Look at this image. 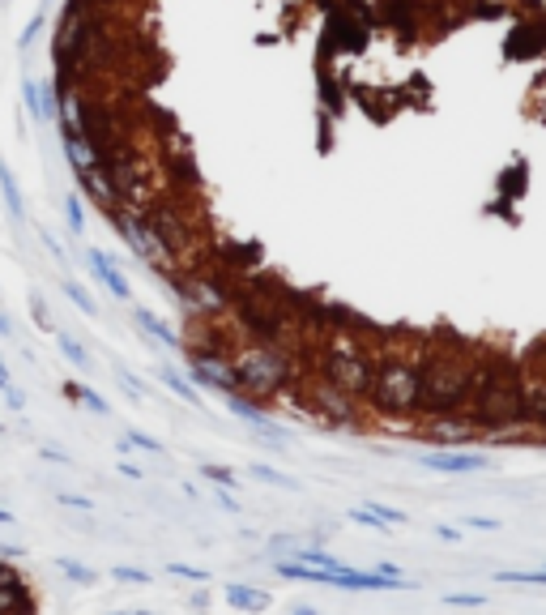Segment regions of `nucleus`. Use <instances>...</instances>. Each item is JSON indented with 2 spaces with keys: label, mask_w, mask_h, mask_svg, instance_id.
<instances>
[{
  "label": "nucleus",
  "mask_w": 546,
  "mask_h": 615,
  "mask_svg": "<svg viewBox=\"0 0 546 615\" xmlns=\"http://www.w3.org/2000/svg\"><path fill=\"white\" fill-rule=\"evenodd\" d=\"M418 376V394H414V419L427 415H444V410H465L474 394V355L461 351H418L410 359Z\"/></svg>",
  "instance_id": "obj_1"
},
{
  "label": "nucleus",
  "mask_w": 546,
  "mask_h": 615,
  "mask_svg": "<svg viewBox=\"0 0 546 615\" xmlns=\"http://www.w3.org/2000/svg\"><path fill=\"white\" fill-rule=\"evenodd\" d=\"M414 394H418V376H414L410 359L380 351L375 376L367 389V415H414Z\"/></svg>",
  "instance_id": "obj_2"
},
{
  "label": "nucleus",
  "mask_w": 546,
  "mask_h": 615,
  "mask_svg": "<svg viewBox=\"0 0 546 615\" xmlns=\"http://www.w3.org/2000/svg\"><path fill=\"white\" fill-rule=\"evenodd\" d=\"M414 436H422V440H431V444H474V440H482L478 436V427H474V419L465 415V410H444V415H427V419H418V432Z\"/></svg>",
  "instance_id": "obj_3"
},
{
  "label": "nucleus",
  "mask_w": 546,
  "mask_h": 615,
  "mask_svg": "<svg viewBox=\"0 0 546 615\" xmlns=\"http://www.w3.org/2000/svg\"><path fill=\"white\" fill-rule=\"evenodd\" d=\"M209 252H213V269H222L231 278L260 269V244H239V240H222V235H218Z\"/></svg>",
  "instance_id": "obj_4"
},
{
  "label": "nucleus",
  "mask_w": 546,
  "mask_h": 615,
  "mask_svg": "<svg viewBox=\"0 0 546 615\" xmlns=\"http://www.w3.org/2000/svg\"><path fill=\"white\" fill-rule=\"evenodd\" d=\"M418 466L435 470V474H478V470H491V458L486 453H461L453 444V449H440V453H422Z\"/></svg>",
  "instance_id": "obj_5"
},
{
  "label": "nucleus",
  "mask_w": 546,
  "mask_h": 615,
  "mask_svg": "<svg viewBox=\"0 0 546 615\" xmlns=\"http://www.w3.org/2000/svg\"><path fill=\"white\" fill-rule=\"evenodd\" d=\"M86 261L94 265V273L102 278V287H107V291H112L116 299H128V295H133V287H128V278L120 273V265H116V257H107V252H98V248H90V252H86Z\"/></svg>",
  "instance_id": "obj_6"
},
{
  "label": "nucleus",
  "mask_w": 546,
  "mask_h": 615,
  "mask_svg": "<svg viewBox=\"0 0 546 615\" xmlns=\"http://www.w3.org/2000/svg\"><path fill=\"white\" fill-rule=\"evenodd\" d=\"M133 321L149 333V338H158L162 347H175V351H180V333H175L167 321H158V316H154V312H145V308H133Z\"/></svg>",
  "instance_id": "obj_7"
},
{
  "label": "nucleus",
  "mask_w": 546,
  "mask_h": 615,
  "mask_svg": "<svg viewBox=\"0 0 546 615\" xmlns=\"http://www.w3.org/2000/svg\"><path fill=\"white\" fill-rule=\"evenodd\" d=\"M227 602L239 611H260V607H269V594H260L252 585H227Z\"/></svg>",
  "instance_id": "obj_8"
},
{
  "label": "nucleus",
  "mask_w": 546,
  "mask_h": 615,
  "mask_svg": "<svg viewBox=\"0 0 546 615\" xmlns=\"http://www.w3.org/2000/svg\"><path fill=\"white\" fill-rule=\"evenodd\" d=\"M65 394H69V398H77V402H86V406H90L94 415H112V406H107V398H98L90 384H77V380H69V384H65Z\"/></svg>",
  "instance_id": "obj_9"
},
{
  "label": "nucleus",
  "mask_w": 546,
  "mask_h": 615,
  "mask_svg": "<svg viewBox=\"0 0 546 615\" xmlns=\"http://www.w3.org/2000/svg\"><path fill=\"white\" fill-rule=\"evenodd\" d=\"M158 376L167 380V389H171L175 398H184V402H192V406H197V389H192L188 380H180V372H175V368H167V363H158Z\"/></svg>",
  "instance_id": "obj_10"
},
{
  "label": "nucleus",
  "mask_w": 546,
  "mask_h": 615,
  "mask_svg": "<svg viewBox=\"0 0 546 615\" xmlns=\"http://www.w3.org/2000/svg\"><path fill=\"white\" fill-rule=\"evenodd\" d=\"M60 287H65V295H69V299H73V304H77V308H81L86 316H94V312H98V304H94V295H90L86 287H77V283H73V278H60Z\"/></svg>",
  "instance_id": "obj_11"
},
{
  "label": "nucleus",
  "mask_w": 546,
  "mask_h": 615,
  "mask_svg": "<svg viewBox=\"0 0 546 615\" xmlns=\"http://www.w3.org/2000/svg\"><path fill=\"white\" fill-rule=\"evenodd\" d=\"M320 94H324V107H342V98H346V82H342L338 73H324Z\"/></svg>",
  "instance_id": "obj_12"
},
{
  "label": "nucleus",
  "mask_w": 546,
  "mask_h": 615,
  "mask_svg": "<svg viewBox=\"0 0 546 615\" xmlns=\"http://www.w3.org/2000/svg\"><path fill=\"white\" fill-rule=\"evenodd\" d=\"M60 351H65V359H69L73 368H81V372H90V368H94L90 351H86V347H77L73 338H65V333H60Z\"/></svg>",
  "instance_id": "obj_13"
},
{
  "label": "nucleus",
  "mask_w": 546,
  "mask_h": 615,
  "mask_svg": "<svg viewBox=\"0 0 546 615\" xmlns=\"http://www.w3.org/2000/svg\"><path fill=\"white\" fill-rule=\"evenodd\" d=\"M56 569H60L69 581H77V585H94V581H98V573L86 569V564H77V560H56Z\"/></svg>",
  "instance_id": "obj_14"
},
{
  "label": "nucleus",
  "mask_w": 546,
  "mask_h": 615,
  "mask_svg": "<svg viewBox=\"0 0 546 615\" xmlns=\"http://www.w3.org/2000/svg\"><path fill=\"white\" fill-rule=\"evenodd\" d=\"M0 188H5V201H9V209L22 218L26 214V201H22V193H18V184H13V176L5 171V162H0Z\"/></svg>",
  "instance_id": "obj_15"
},
{
  "label": "nucleus",
  "mask_w": 546,
  "mask_h": 615,
  "mask_svg": "<svg viewBox=\"0 0 546 615\" xmlns=\"http://www.w3.org/2000/svg\"><path fill=\"white\" fill-rule=\"evenodd\" d=\"M495 581H508V585H546V569H538V573H517V569H508V573H495Z\"/></svg>",
  "instance_id": "obj_16"
},
{
  "label": "nucleus",
  "mask_w": 546,
  "mask_h": 615,
  "mask_svg": "<svg viewBox=\"0 0 546 615\" xmlns=\"http://www.w3.org/2000/svg\"><path fill=\"white\" fill-rule=\"evenodd\" d=\"M201 474H205V479H213L218 487H227V491H231V487H239V479H235V470H231V466H201Z\"/></svg>",
  "instance_id": "obj_17"
},
{
  "label": "nucleus",
  "mask_w": 546,
  "mask_h": 615,
  "mask_svg": "<svg viewBox=\"0 0 546 615\" xmlns=\"http://www.w3.org/2000/svg\"><path fill=\"white\" fill-rule=\"evenodd\" d=\"M252 479H265V483H273V487H299L291 474H282V470H273V466H252Z\"/></svg>",
  "instance_id": "obj_18"
},
{
  "label": "nucleus",
  "mask_w": 546,
  "mask_h": 615,
  "mask_svg": "<svg viewBox=\"0 0 546 615\" xmlns=\"http://www.w3.org/2000/svg\"><path fill=\"white\" fill-rule=\"evenodd\" d=\"M252 427H256V432H260L265 440H273V444H282V440H291V432H286V427H278V423H269V415H260V419H256Z\"/></svg>",
  "instance_id": "obj_19"
},
{
  "label": "nucleus",
  "mask_w": 546,
  "mask_h": 615,
  "mask_svg": "<svg viewBox=\"0 0 546 615\" xmlns=\"http://www.w3.org/2000/svg\"><path fill=\"white\" fill-rule=\"evenodd\" d=\"M30 308H34V325H39L43 333H56V329H51V316H47V304H43L39 291H30Z\"/></svg>",
  "instance_id": "obj_20"
},
{
  "label": "nucleus",
  "mask_w": 546,
  "mask_h": 615,
  "mask_svg": "<svg viewBox=\"0 0 546 615\" xmlns=\"http://www.w3.org/2000/svg\"><path fill=\"white\" fill-rule=\"evenodd\" d=\"M363 509H371V513H375L380 522H385V526H401V522H406V513H401V509H389V505H375V500H371V505H363Z\"/></svg>",
  "instance_id": "obj_21"
},
{
  "label": "nucleus",
  "mask_w": 546,
  "mask_h": 615,
  "mask_svg": "<svg viewBox=\"0 0 546 615\" xmlns=\"http://www.w3.org/2000/svg\"><path fill=\"white\" fill-rule=\"evenodd\" d=\"M65 214H69V231H73V235H81V231H86V218H81V201H77V197H69V201H65Z\"/></svg>",
  "instance_id": "obj_22"
},
{
  "label": "nucleus",
  "mask_w": 546,
  "mask_h": 615,
  "mask_svg": "<svg viewBox=\"0 0 546 615\" xmlns=\"http://www.w3.org/2000/svg\"><path fill=\"white\" fill-rule=\"evenodd\" d=\"M116 581H133V585H149V573H145V569H128V564H116Z\"/></svg>",
  "instance_id": "obj_23"
},
{
  "label": "nucleus",
  "mask_w": 546,
  "mask_h": 615,
  "mask_svg": "<svg viewBox=\"0 0 546 615\" xmlns=\"http://www.w3.org/2000/svg\"><path fill=\"white\" fill-rule=\"evenodd\" d=\"M116 376H120V384H124V389H128V394H133V398H137V402H141V398H145V389H141V384H137V376H133V372H128V368H120V363H116Z\"/></svg>",
  "instance_id": "obj_24"
},
{
  "label": "nucleus",
  "mask_w": 546,
  "mask_h": 615,
  "mask_svg": "<svg viewBox=\"0 0 546 615\" xmlns=\"http://www.w3.org/2000/svg\"><path fill=\"white\" fill-rule=\"evenodd\" d=\"M128 440H133V444H137V449H145V453H162V444H158V440H154V436H145V432H137V427H133V432H128Z\"/></svg>",
  "instance_id": "obj_25"
},
{
  "label": "nucleus",
  "mask_w": 546,
  "mask_h": 615,
  "mask_svg": "<svg viewBox=\"0 0 546 615\" xmlns=\"http://www.w3.org/2000/svg\"><path fill=\"white\" fill-rule=\"evenodd\" d=\"M171 573L175 577H188V581H209V573L205 569H192V564H171Z\"/></svg>",
  "instance_id": "obj_26"
},
{
  "label": "nucleus",
  "mask_w": 546,
  "mask_h": 615,
  "mask_svg": "<svg viewBox=\"0 0 546 615\" xmlns=\"http://www.w3.org/2000/svg\"><path fill=\"white\" fill-rule=\"evenodd\" d=\"M444 602H448V607H482L486 598H482V594H448Z\"/></svg>",
  "instance_id": "obj_27"
},
{
  "label": "nucleus",
  "mask_w": 546,
  "mask_h": 615,
  "mask_svg": "<svg viewBox=\"0 0 546 615\" xmlns=\"http://www.w3.org/2000/svg\"><path fill=\"white\" fill-rule=\"evenodd\" d=\"M43 22H47V18H43V13H34V18H30V26L22 30V39H18V43H22V47H26V43H34V34L43 30Z\"/></svg>",
  "instance_id": "obj_28"
},
{
  "label": "nucleus",
  "mask_w": 546,
  "mask_h": 615,
  "mask_svg": "<svg viewBox=\"0 0 546 615\" xmlns=\"http://www.w3.org/2000/svg\"><path fill=\"white\" fill-rule=\"evenodd\" d=\"M5 402H9V410H26V394H22V389H5Z\"/></svg>",
  "instance_id": "obj_29"
},
{
  "label": "nucleus",
  "mask_w": 546,
  "mask_h": 615,
  "mask_svg": "<svg viewBox=\"0 0 546 615\" xmlns=\"http://www.w3.org/2000/svg\"><path fill=\"white\" fill-rule=\"evenodd\" d=\"M465 526H470V530H500L495 517H465Z\"/></svg>",
  "instance_id": "obj_30"
},
{
  "label": "nucleus",
  "mask_w": 546,
  "mask_h": 615,
  "mask_svg": "<svg viewBox=\"0 0 546 615\" xmlns=\"http://www.w3.org/2000/svg\"><path fill=\"white\" fill-rule=\"evenodd\" d=\"M60 505H69V509H86V513L94 509V505H90L86 496H60Z\"/></svg>",
  "instance_id": "obj_31"
},
{
  "label": "nucleus",
  "mask_w": 546,
  "mask_h": 615,
  "mask_svg": "<svg viewBox=\"0 0 546 615\" xmlns=\"http://www.w3.org/2000/svg\"><path fill=\"white\" fill-rule=\"evenodd\" d=\"M43 458H47V462H65V466L73 462V458H69V453H60V449H43Z\"/></svg>",
  "instance_id": "obj_32"
},
{
  "label": "nucleus",
  "mask_w": 546,
  "mask_h": 615,
  "mask_svg": "<svg viewBox=\"0 0 546 615\" xmlns=\"http://www.w3.org/2000/svg\"><path fill=\"white\" fill-rule=\"evenodd\" d=\"M9 384H13V380H9V368H5V359H0V394H5Z\"/></svg>",
  "instance_id": "obj_33"
},
{
  "label": "nucleus",
  "mask_w": 546,
  "mask_h": 615,
  "mask_svg": "<svg viewBox=\"0 0 546 615\" xmlns=\"http://www.w3.org/2000/svg\"><path fill=\"white\" fill-rule=\"evenodd\" d=\"M0 333H5V338L13 333V325H9V316H5V312H0Z\"/></svg>",
  "instance_id": "obj_34"
},
{
  "label": "nucleus",
  "mask_w": 546,
  "mask_h": 615,
  "mask_svg": "<svg viewBox=\"0 0 546 615\" xmlns=\"http://www.w3.org/2000/svg\"><path fill=\"white\" fill-rule=\"evenodd\" d=\"M9 522H18V517H13L9 509H0V526H9Z\"/></svg>",
  "instance_id": "obj_35"
}]
</instances>
